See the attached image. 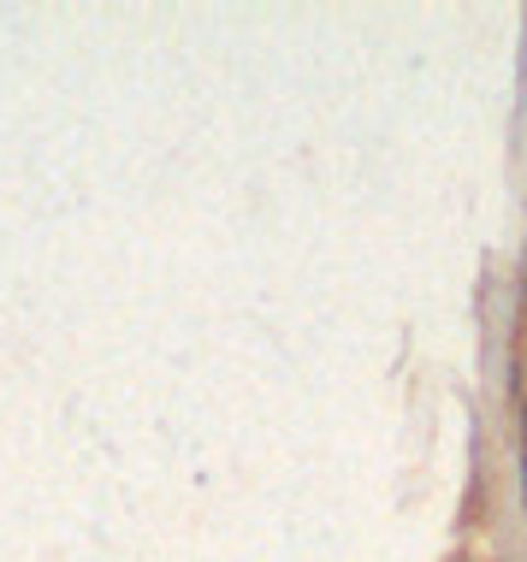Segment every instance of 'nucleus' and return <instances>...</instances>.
Instances as JSON below:
<instances>
[{
    "label": "nucleus",
    "instance_id": "obj_1",
    "mask_svg": "<svg viewBox=\"0 0 527 562\" xmlns=\"http://www.w3.org/2000/svg\"><path fill=\"white\" fill-rule=\"evenodd\" d=\"M516 468H522V504H527V450L516 456Z\"/></svg>",
    "mask_w": 527,
    "mask_h": 562
},
{
    "label": "nucleus",
    "instance_id": "obj_2",
    "mask_svg": "<svg viewBox=\"0 0 527 562\" xmlns=\"http://www.w3.org/2000/svg\"><path fill=\"white\" fill-rule=\"evenodd\" d=\"M522 450H527V397H522Z\"/></svg>",
    "mask_w": 527,
    "mask_h": 562
}]
</instances>
